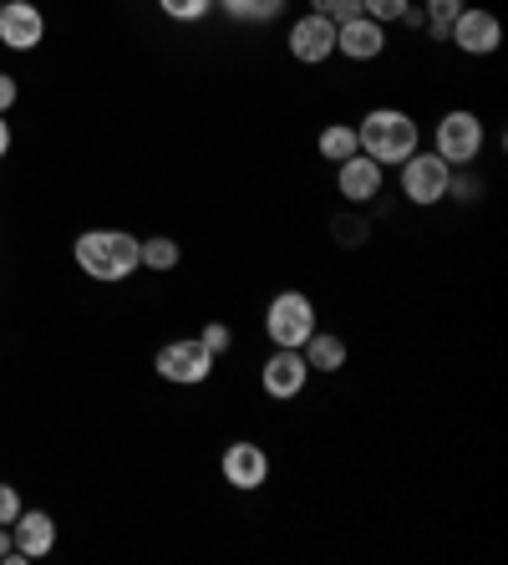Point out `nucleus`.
<instances>
[{
  "label": "nucleus",
  "mask_w": 508,
  "mask_h": 565,
  "mask_svg": "<svg viewBox=\"0 0 508 565\" xmlns=\"http://www.w3.org/2000/svg\"><path fill=\"white\" fill-rule=\"evenodd\" d=\"M356 148L387 169V163H402V158L418 153L422 128L412 113H402V107H371V113L356 122Z\"/></svg>",
  "instance_id": "1"
},
{
  "label": "nucleus",
  "mask_w": 508,
  "mask_h": 565,
  "mask_svg": "<svg viewBox=\"0 0 508 565\" xmlns=\"http://www.w3.org/2000/svg\"><path fill=\"white\" fill-rule=\"evenodd\" d=\"M138 245L143 239H132L128 230H87V235H77L72 255H77V265L91 280L112 286V280H128L138 270Z\"/></svg>",
  "instance_id": "2"
},
{
  "label": "nucleus",
  "mask_w": 508,
  "mask_h": 565,
  "mask_svg": "<svg viewBox=\"0 0 508 565\" xmlns=\"http://www.w3.org/2000/svg\"><path fill=\"white\" fill-rule=\"evenodd\" d=\"M483 143H488V128H483L478 113L453 107V113H443V118H437L432 153L443 158V163H453V169H473V163L483 158Z\"/></svg>",
  "instance_id": "3"
},
{
  "label": "nucleus",
  "mask_w": 508,
  "mask_h": 565,
  "mask_svg": "<svg viewBox=\"0 0 508 565\" xmlns=\"http://www.w3.org/2000/svg\"><path fill=\"white\" fill-rule=\"evenodd\" d=\"M315 331V301L305 290H280L270 306H264V337L274 347H305V337Z\"/></svg>",
  "instance_id": "4"
},
{
  "label": "nucleus",
  "mask_w": 508,
  "mask_h": 565,
  "mask_svg": "<svg viewBox=\"0 0 508 565\" xmlns=\"http://www.w3.org/2000/svg\"><path fill=\"white\" fill-rule=\"evenodd\" d=\"M447 179H453V163H443V158L432 153H412L402 158V173H397V189H402L407 204H418V210H432V204H443L447 199Z\"/></svg>",
  "instance_id": "5"
},
{
  "label": "nucleus",
  "mask_w": 508,
  "mask_h": 565,
  "mask_svg": "<svg viewBox=\"0 0 508 565\" xmlns=\"http://www.w3.org/2000/svg\"><path fill=\"white\" fill-rule=\"evenodd\" d=\"M214 362L219 356L209 347L198 342V337H179V342H163L153 356V367L163 382H179V387H198V382L214 377Z\"/></svg>",
  "instance_id": "6"
},
{
  "label": "nucleus",
  "mask_w": 508,
  "mask_h": 565,
  "mask_svg": "<svg viewBox=\"0 0 508 565\" xmlns=\"http://www.w3.org/2000/svg\"><path fill=\"white\" fill-rule=\"evenodd\" d=\"M447 41H453L463 56H494L498 46H504V21H498L494 11H483V6H463L453 31H447Z\"/></svg>",
  "instance_id": "7"
},
{
  "label": "nucleus",
  "mask_w": 508,
  "mask_h": 565,
  "mask_svg": "<svg viewBox=\"0 0 508 565\" xmlns=\"http://www.w3.org/2000/svg\"><path fill=\"white\" fill-rule=\"evenodd\" d=\"M285 46L300 66H326L331 56H336V21L321 11H305L295 26H290Z\"/></svg>",
  "instance_id": "8"
},
{
  "label": "nucleus",
  "mask_w": 508,
  "mask_h": 565,
  "mask_svg": "<svg viewBox=\"0 0 508 565\" xmlns=\"http://www.w3.org/2000/svg\"><path fill=\"white\" fill-rule=\"evenodd\" d=\"M305 382H311V367H305V356H300L295 347H274V352L264 356V367H260L264 397H274V403H295V397L305 393Z\"/></svg>",
  "instance_id": "9"
},
{
  "label": "nucleus",
  "mask_w": 508,
  "mask_h": 565,
  "mask_svg": "<svg viewBox=\"0 0 508 565\" xmlns=\"http://www.w3.org/2000/svg\"><path fill=\"white\" fill-rule=\"evenodd\" d=\"M219 473H224V484L229 489L255 494V489H264V479H270V454H264L260 444H249V438H235V444L224 448Z\"/></svg>",
  "instance_id": "10"
},
{
  "label": "nucleus",
  "mask_w": 508,
  "mask_h": 565,
  "mask_svg": "<svg viewBox=\"0 0 508 565\" xmlns=\"http://www.w3.org/2000/svg\"><path fill=\"white\" fill-rule=\"evenodd\" d=\"M41 36H46V15L31 6V0H6L0 6V41L11 52H36Z\"/></svg>",
  "instance_id": "11"
},
{
  "label": "nucleus",
  "mask_w": 508,
  "mask_h": 565,
  "mask_svg": "<svg viewBox=\"0 0 508 565\" xmlns=\"http://www.w3.org/2000/svg\"><path fill=\"white\" fill-rule=\"evenodd\" d=\"M387 52V26L371 21V15H356V21H341L336 26V56L346 62H377Z\"/></svg>",
  "instance_id": "12"
},
{
  "label": "nucleus",
  "mask_w": 508,
  "mask_h": 565,
  "mask_svg": "<svg viewBox=\"0 0 508 565\" xmlns=\"http://www.w3.org/2000/svg\"><path fill=\"white\" fill-rule=\"evenodd\" d=\"M381 163L377 158H366V153H352L346 163H336V189L346 204H371V199L381 194Z\"/></svg>",
  "instance_id": "13"
},
{
  "label": "nucleus",
  "mask_w": 508,
  "mask_h": 565,
  "mask_svg": "<svg viewBox=\"0 0 508 565\" xmlns=\"http://www.w3.org/2000/svg\"><path fill=\"white\" fill-rule=\"evenodd\" d=\"M11 540H15V561H41L56 545V520L46 510H21L11 520Z\"/></svg>",
  "instance_id": "14"
},
{
  "label": "nucleus",
  "mask_w": 508,
  "mask_h": 565,
  "mask_svg": "<svg viewBox=\"0 0 508 565\" xmlns=\"http://www.w3.org/2000/svg\"><path fill=\"white\" fill-rule=\"evenodd\" d=\"M346 352H352V347H346V337H336V331H311V337H305V347H300L305 367L326 372V377L346 367Z\"/></svg>",
  "instance_id": "15"
},
{
  "label": "nucleus",
  "mask_w": 508,
  "mask_h": 565,
  "mask_svg": "<svg viewBox=\"0 0 508 565\" xmlns=\"http://www.w3.org/2000/svg\"><path fill=\"white\" fill-rule=\"evenodd\" d=\"M229 21H239V26H270V21H280L285 15L290 0H214Z\"/></svg>",
  "instance_id": "16"
},
{
  "label": "nucleus",
  "mask_w": 508,
  "mask_h": 565,
  "mask_svg": "<svg viewBox=\"0 0 508 565\" xmlns=\"http://www.w3.org/2000/svg\"><path fill=\"white\" fill-rule=\"evenodd\" d=\"M315 153L326 158V163H346L352 153H361L356 148V122H326L321 138H315Z\"/></svg>",
  "instance_id": "17"
},
{
  "label": "nucleus",
  "mask_w": 508,
  "mask_h": 565,
  "mask_svg": "<svg viewBox=\"0 0 508 565\" xmlns=\"http://www.w3.org/2000/svg\"><path fill=\"white\" fill-rule=\"evenodd\" d=\"M179 260H183V250H179V239H169V235H153L138 245V265H148V270H173Z\"/></svg>",
  "instance_id": "18"
},
{
  "label": "nucleus",
  "mask_w": 508,
  "mask_h": 565,
  "mask_svg": "<svg viewBox=\"0 0 508 565\" xmlns=\"http://www.w3.org/2000/svg\"><path fill=\"white\" fill-rule=\"evenodd\" d=\"M463 6H468V0H428V6H422V26H428L432 36L447 41V31H453V21H457Z\"/></svg>",
  "instance_id": "19"
},
{
  "label": "nucleus",
  "mask_w": 508,
  "mask_h": 565,
  "mask_svg": "<svg viewBox=\"0 0 508 565\" xmlns=\"http://www.w3.org/2000/svg\"><path fill=\"white\" fill-rule=\"evenodd\" d=\"M158 11L169 15V21H183V26H194L204 15L214 11V0H158Z\"/></svg>",
  "instance_id": "20"
},
{
  "label": "nucleus",
  "mask_w": 508,
  "mask_h": 565,
  "mask_svg": "<svg viewBox=\"0 0 508 565\" xmlns=\"http://www.w3.org/2000/svg\"><path fill=\"white\" fill-rule=\"evenodd\" d=\"M331 235H336V245H366V220L361 214H336V224H331Z\"/></svg>",
  "instance_id": "21"
},
{
  "label": "nucleus",
  "mask_w": 508,
  "mask_h": 565,
  "mask_svg": "<svg viewBox=\"0 0 508 565\" xmlns=\"http://www.w3.org/2000/svg\"><path fill=\"white\" fill-rule=\"evenodd\" d=\"M198 342L209 347L214 356H224V352H235V327H224V321H209V327L198 331Z\"/></svg>",
  "instance_id": "22"
},
{
  "label": "nucleus",
  "mask_w": 508,
  "mask_h": 565,
  "mask_svg": "<svg viewBox=\"0 0 508 565\" xmlns=\"http://www.w3.org/2000/svg\"><path fill=\"white\" fill-rule=\"evenodd\" d=\"M407 6H412V0H361V11L371 15V21H381V26H387V21H402Z\"/></svg>",
  "instance_id": "23"
},
{
  "label": "nucleus",
  "mask_w": 508,
  "mask_h": 565,
  "mask_svg": "<svg viewBox=\"0 0 508 565\" xmlns=\"http://www.w3.org/2000/svg\"><path fill=\"white\" fill-rule=\"evenodd\" d=\"M478 194H483V184L473 173H463V179L453 173V179H447V199H478Z\"/></svg>",
  "instance_id": "24"
},
{
  "label": "nucleus",
  "mask_w": 508,
  "mask_h": 565,
  "mask_svg": "<svg viewBox=\"0 0 508 565\" xmlns=\"http://www.w3.org/2000/svg\"><path fill=\"white\" fill-rule=\"evenodd\" d=\"M15 514H21V489L0 484V525H11Z\"/></svg>",
  "instance_id": "25"
},
{
  "label": "nucleus",
  "mask_w": 508,
  "mask_h": 565,
  "mask_svg": "<svg viewBox=\"0 0 508 565\" xmlns=\"http://www.w3.org/2000/svg\"><path fill=\"white\" fill-rule=\"evenodd\" d=\"M331 21H336V26H341V21H356V15H366L361 11V0H331Z\"/></svg>",
  "instance_id": "26"
},
{
  "label": "nucleus",
  "mask_w": 508,
  "mask_h": 565,
  "mask_svg": "<svg viewBox=\"0 0 508 565\" xmlns=\"http://www.w3.org/2000/svg\"><path fill=\"white\" fill-rule=\"evenodd\" d=\"M15 97H21V87H15V77H6V72H0V113H11V107H15Z\"/></svg>",
  "instance_id": "27"
},
{
  "label": "nucleus",
  "mask_w": 508,
  "mask_h": 565,
  "mask_svg": "<svg viewBox=\"0 0 508 565\" xmlns=\"http://www.w3.org/2000/svg\"><path fill=\"white\" fill-rule=\"evenodd\" d=\"M0 561H15V540H11V525H0Z\"/></svg>",
  "instance_id": "28"
},
{
  "label": "nucleus",
  "mask_w": 508,
  "mask_h": 565,
  "mask_svg": "<svg viewBox=\"0 0 508 565\" xmlns=\"http://www.w3.org/2000/svg\"><path fill=\"white\" fill-rule=\"evenodd\" d=\"M11 153V122H6V113H0V158Z\"/></svg>",
  "instance_id": "29"
},
{
  "label": "nucleus",
  "mask_w": 508,
  "mask_h": 565,
  "mask_svg": "<svg viewBox=\"0 0 508 565\" xmlns=\"http://www.w3.org/2000/svg\"><path fill=\"white\" fill-rule=\"evenodd\" d=\"M311 11H321V15H326V11H331V0H311Z\"/></svg>",
  "instance_id": "30"
},
{
  "label": "nucleus",
  "mask_w": 508,
  "mask_h": 565,
  "mask_svg": "<svg viewBox=\"0 0 508 565\" xmlns=\"http://www.w3.org/2000/svg\"><path fill=\"white\" fill-rule=\"evenodd\" d=\"M0 6H6V0H0Z\"/></svg>",
  "instance_id": "31"
}]
</instances>
